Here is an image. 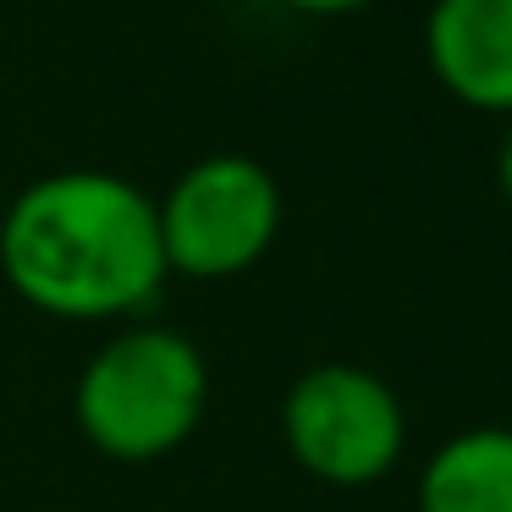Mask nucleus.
Here are the masks:
<instances>
[{"mask_svg":"<svg viewBox=\"0 0 512 512\" xmlns=\"http://www.w3.org/2000/svg\"><path fill=\"white\" fill-rule=\"evenodd\" d=\"M0 270L28 309L72 325L127 320L171 276L155 199L94 166L50 171L6 204Z\"/></svg>","mask_w":512,"mask_h":512,"instance_id":"obj_1","label":"nucleus"},{"mask_svg":"<svg viewBox=\"0 0 512 512\" xmlns=\"http://www.w3.org/2000/svg\"><path fill=\"white\" fill-rule=\"evenodd\" d=\"M204 402L210 369L199 347L171 325H133L83 364L72 419L100 457L155 463L199 430Z\"/></svg>","mask_w":512,"mask_h":512,"instance_id":"obj_2","label":"nucleus"},{"mask_svg":"<svg viewBox=\"0 0 512 512\" xmlns=\"http://www.w3.org/2000/svg\"><path fill=\"white\" fill-rule=\"evenodd\" d=\"M155 221L171 276L232 281L276 248L281 182L254 155H204L155 199Z\"/></svg>","mask_w":512,"mask_h":512,"instance_id":"obj_3","label":"nucleus"},{"mask_svg":"<svg viewBox=\"0 0 512 512\" xmlns=\"http://www.w3.org/2000/svg\"><path fill=\"white\" fill-rule=\"evenodd\" d=\"M281 441L309 479L336 490L380 485L402 463V397L364 364H314L281 397Z\"/></svg>","mask_w":512,"mask_h":512,"instance_id":"obj_4","label":"nucleus"},{"mask_svg":"<svg viewBox=\"0 0 512 512\" xmlns=\"http://www.w3.org/2000/svg\"><path fill=\"white\" fill-rule=\"evenodd\" d=\"M430 78L479 116H512V0H430Z\"/></svg>","mask_w":512,"mask_h":512,"instance_id":"obj_5","label":"nucleus"},{"mask_svg":"<svg viewBox=\"0 0 512 512\" xmlns=\"http://www.w3.org/2000/svg\"><path fill=\"white\" fill-rule=\"evenodd\" d=\"M419 512H512V424L457 430L419 468Z\"/></svg>","mask_w":512,"mask_h":512,"instance_id":"obj_6","label":"nucleus"},{"mask_svg":"<svg viewBox=\"0 0 512 512\" xmlns=\"http://www.w3.org/2000/svg\"><path fill=\"white\" fill-rule=\"evenodd\" d=\"M281 6H292V12H303V17H347V12L375 6V0H281Z\"/></svg>","mask_w":512,"mask_h":512,"instance_id":"obj_7","label":"nucleus"},{"mask_svg":"<svg viewBox=\"0 0 512 512\" xmlns=\"http://www.w3.org/2000/svg\"><path fill=\"white\" fill-rule=\"evenodd\" d=\"M496 182H501V199L512 204V116H507V138H501V155H496Z\"/></svg>","mask_w":512,"mask_h":512,"instance_id":"obj_8","label":"nucleus"}]
</instances>
